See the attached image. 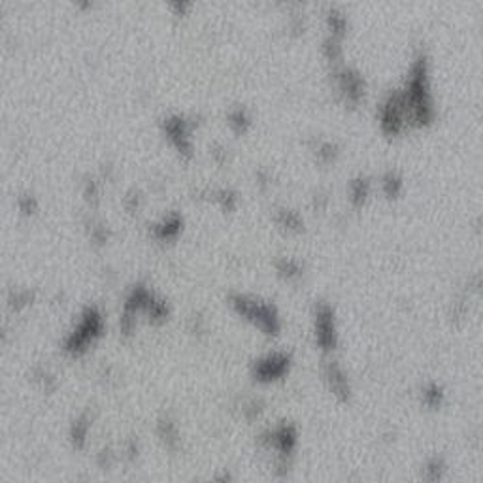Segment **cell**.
<instances>
[{"label":"cell","mask_w":483,"mask_h":483,"mask_svg":"<svg viewBox=\"0 0 483 483\" xmlns=\"http://www.w3.org/2000/svg\"><path fill=\"white\" fill-rule=\"evenodd\" d=\"M410 129L431 125L436 117L434 95L431 85V63L425 51L415 53L404 85L399 89Z\"/></svg>","instance_id":"cell-1"},{"label":"cell","mask_w":483,"mask_h":483,"mask_svg":"<svg viewBox=\"0 0 483 483\" xmlns=\"http://www.w3.org/2000/svg\"><path fill=\"white\" fill-rule=\"evenodd\" d=\"M231 304L242 317L252 321L253 325L257 327L259 331H263L264 334L274 337L282 329V319H279L278 310L272 302L253 299V297H246V294H234L231 299Z\"/></svg>","instance_id":"cell-2"},{"label":"cell","mask_w":483,"mask_h":483,"mask_svg":"<svg viewBox=\"0 0 483 483\" xmlns=\"http://www.w3.org/2000/svg\"><path fill=\"white\" fill-rule=\"evenodd\" d=\"M102 327H104V321H102L100 312L96 308H87L84 315H81L79 323L76 325V329L64 340V349L72 353V355H79V353L87 352L91 344L100 337Z\"/></svg>","instance_id":"cell-3"},{"label":"cell","mask_w":483,"mask_h":483,"mask_svg":"<svg viewBox=\"0 0 483 483\" xmlns=\"http://www.w3.org/2000/svg\"><path fill=\"white\" fill-rule=\"evenodd\" d=\"M314 340L325 355H332L338 346V323L334 308L327 302H319L314 308Z\"/></svg>","instance_id":"cell-4"},{"label":"cell","mask_w":483,"mask_h":483,"mask_svg":"<svg viewBox=\"0 0 483 483\" xmlns=\"http://www.w3.org/2000/svg\"><path fill=\"white\" fill-rule=\"evenodd\" d=\"M332 84H334V89H337L338 96L344 104L359 106L364 100L367 95V84H364V78L352 66L347 64H338L332 69Z\"/></svg>","instance_id":"cell-5"},{"label":"cell","mask_w":483,"mask_h":483,"mask_svg":"<svg viewBox=\"0 0 483 483\" xmlns=\"http://www.w3.org/2000/svg\"><path fill=\"white\" fill-rule=\"evenodd\" d=\"M264 444L270 452H274V461L279 467H289L291 457L299 447V431L297 427L291 423H282V425L274 427L264 434Z\"/></svg>","instance_id":"cell-6"},{"label":"cell","mask_w":483,"mask_h":483,"mask_svg":"<svg viewBox=\"0 0 483 483\" xmlns=\"http://www.w3.org/2000/svg\"><path fill=\"white\" fill-rule=\"evenodd\" d=\"M291 368V355L285 352H274L267 353L264 357L259 359L255 362V368H253V374H255V379L259 382H264V384H270V382H278L284 376L289 374Z\"/></svg>","instance_id":"cell-7"},{"label":"cell","mask_w":483,"mask_h":483,"mask_svg":"<svg viewBox=\"0 0 483 483\" xmlns=\"http://www.w3.org/2000/svg\"><path fill=\"white\" fill-rule=\"evenodd\" d=\"M321 376H323V382H325L327 389L331 391L334 399L342 400V402L349 400V397H352V384H349L346 370L340 367V362L331 357L325 359L323 367H321Z\"/></svg>","instance_id":"cell-8"},{"label":"cell","mask_w":483,"mask_h":483,"mask_svg":"<svg viewBox=\"0 0 483 483\" xmlns=\"http://www.w3.org/2000/svg\"><path fill=\"white\" fill-rule=\"evenodd\" d=\"M163 126L164 134L169 136L170 144H172L181 155L191 157V153H193V138H191L193 125H191L189 121L185 119L184 116H172L166 117V119L163 121Z\"/></svg>","instance_id":"cell-9"},{"label":"cell","mask_w":483,"mask_h":483,"mask_svg":"<svg viewBox=\"0 0 483 483\" xmlns=\"http://www.w3.org/2000/svg\"><path fill=\"white\" fill-rule=\"evenodd\" d=\"M370 194H372V181L367 176L359 174L353 179H349V184H347V199H349L353 208H362L367 204V200L370 199Z\"/></svg>","instance_id":"cell-10"},{"label":"cell","mask_w":483,"mask_h":483,"mask_svg":"<svg viewBox=\"0 0 483 483\" xmlns=\"http://www.w3.org/2000/svg\"><path fill=\"white\" fill-rule=\"evenodd\" d=\"M421 472H423L425 483H444L449 474V467H447L446 459L434 455V457L427 459Z\"/></svg>","instance_id":"cell-11"},{"label":"cell","mask_w":483,"mask_h":483,"mask_svg":"<svg viewBox=\"0 0 483 483\" xmlns=\"http://www.w3.org/2000/svg\"><path fill=\"white\" fill-rule=\"evenodd\" d=\"M181 225H184V221L179 217V214L172 211V214L164 216L159 223L153 225V234L159 240H170V238L178 236L179 231H181Z\"/></svg>","instance_id":"cell-12"},{"label":"cell","mask_w":483,"mask_h":483,"mask_svg":"<svg viewBox=\"0 0 483 483\" xmlns=\"http://www.w3.org/2000/svg\"><path fill=\"white\" fill-rule=\"evenodd\" d=\"M347 16L338 8H329L325 16V26H327V36L338 38L344 40L347 34Z\"/></svg>","instance_id":"cell-13"},{"label":"cell","mask_w":483,"mask_h":483,"mask_svg":"<svg viewBox=\"0 0 483 483\" xmlns=\"http://www.w3.org/2000/svg\"><path fill=\"white\" fill-rule=\"evenodd\" d=\"M446 389L442 387L440 384H436V382H431V384H427L425 387L421 389V402L429 410H440L442 406L446 404Z\"/></svg>","instance_id":"cell-14"},{"label":"cell","mask_w":483,"mask_h":483,"mask_svg":"<svg viewBox=\"0 0 483 483\" xmlns=\"http://www.w3.org/2000/svg\"><path fill=\"white\" fill-rule=\"evenodd\" d=\"M379 187H382V193L387 196V199H399L402 191H404V178L400 176V172L397 170H387V172L382 176V181H379Z\"/></svg>","instance_id":"cell-15"},{"label":"cell","mask_w":483,"mask_h":483,"mask_svg":"<svg viewBox=\"0 0 483 483\" xmlns=\"http://www.w3.org/2000/svg\"><path fill=\"white\" fill-rule=\"evenodd\" d=\"M276 223L287 232H300L304 229V219H302V216H300L297 210H291V208H282V210H278V214H276Z\"/></svg>","instance_id":"cell-16"},{"label":"cell","mask_w":483,"mask_h":483,"mask_svg":"<svg viewBox=\"0 0 483 483\" xmlns=\"http://www.w3.org/2000/svg\"><path fill=\"white\" fill-rule=\"evenodd\" d=\"M276 268H278V274L285 282H299L302 278V274H304V267L300 264V261H297L294 257H282L276 263Z\"/></svg>","instance_id":"cell-17"},{"label":"cell","mask_w":483,"mask_h":483,"mask_svg":"<svg viewBox=\"0 0 483 483\" xmlns=\"http://www.w3.org/2000/svg\"><path fill=\"white\" fill-rule=\"evenodd\" d=\"M314 153L319 163L331 164V163H337L338 155H340V147H338L334 142H331V140H319V142L315 144Z\"/></svg>","instance_id":"cell-18"},{"label":"cell","mask_w":483,"mask_h":483,"mask_svg":"<svg viewBox=\"0 0 483 483\" xmlns=\"http://www.w3.org/2000/svg\"><path fill=\"white\" fill-rule=\"evenodd\" d=\"M229 125L232 126L234 132H246L252 125V117L247 114V110L244 106H238L234 110L229 111Z\"/></svg>","instance_id":"cell-19"},{"label":"cell","mask_w":483,"mask_h":483,"mask_svg":"<svg viewBox=\"0 0 483 483\" xmlns=\"http://www.w3.org/2000/svg\"><path fill=\"white\" fill-rule=\"evenodd\" d=\"M99 194H100L99 184H96L95 179H89V181L85 184V199L89 200L91 204H96V202H99Z\"/></svg>","instance_id":"cell-20"},{"label":"cell","mask_w":483,"mask_h":483,"mask_svg":"<svg viewBox=\"0 0 483 483\" xmlns=\"http://www.w3.org/2000/svg\"><path fill=\"white\" fill-rule=\"evenodd\" d=\"M19 208L25 214H32V211L36 210V200H34V196H21L19 199Z\"/></svg>","instance_id":"cell-21"}]
</instances>
